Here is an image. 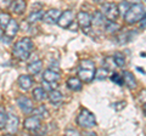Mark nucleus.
<instances>
[{
    "label": "nucleus",
    "mask_w": 146,
    "mask_h": 136,
    "mask_svg": "<svg viewBox=\"0 0 146 136\" xmlns=\"http://www.w3.org/2000/svg\"><path fill=\"white\" fill-rule=\"evenodd\" d=\"M34 50V43L31 38H22L15 44L12 49V55L20 61L27 60Z\"/></svg>",
    "instance_id": "f257e3e1"
},
{
    "label": "nucleus",
    "mask_w": 146,
    "mask_h": 136,
    "mask_svg": "<svg viewBox=\"0 0 146 136\" xmlns=\"http://www.w3.org/2000/svg\"><path fill=\"white\" fill-rule=\"evenodd\" d=\"M95 67L94 61L91 60H82L79 63V69H78V78L84 81V83H90L95 78Z\"/></svg>",
    "instance_id": "f03ea898"
},
{
    "label": "nucleus",
    "mask_w": 146,
    "mask_h": 136,
    "mask_svg": "<svg viewBox=\"0 0 146 136\" xmlns=\"http://www.w3.org/2000/svg\"><path fill=\"white\" fill-rule=\"evenodd\" d=\"M144 13H145L144 6L141 5V4L136 3V4H133V5L129 6L128 11L124 15V20L128 24H135L143 18Z\"/></svg>",
    "instance_id": "7ed1b4c3"
},
{
    "label": "nucleus",
    "mask_w": 146,
    "mask_h": 136,
    "mask_svg": "<svg viewBox=\"0 0 146 136\" xmlns=\"http://www.w3.org/2000/svg\"><path fill=\"white\" fill-rule=\"evenodd\" d=\"M77 124H78L82 129H91L96 125V119H95L94 113H91L86 108H83L80 113L77 117Z\"/></svg>",
    "instance_id": "20e7f679"
},
{
    "label": "nucleus",
    "mask_w": 146,
    "mask_h": 136,
    "mask_svg": "<svg viewBox=\"0 0 146 136\" xmlns=\"http://www.w3.org/2000/svg\"><path fill=\"white\" fill-rule=\"evenodd\" d=\"M102 15L106 17V20L110 21H116L119 16V12H118V6L113 3H104L101 4V10Z\"/></svg>",
    "instance_id": "39448f33"
},
{
    "label": "nucleus",
    "mask_w": 146,
    "mask_h": 136,
    "mask_svg": "<svg viewBox=\"0 0 146 136\" xmlns=\"http://www.w3.org/2000/svg\"><path fill=\"white\" fill-rule=\"evenodd\" d=\"M16 102H17V106L20 107V110L25 113V114H31L34 110V105L32 102V100L28 98L25 95H20L17 98H16Z\"/></svg>",
    "instance_id": "423d86ee"
},
{
    "label": "nucleus",
    "mask_w": 146,
    "mask_h": 136,
    "mask_svg": "<svg viewBox=\"0 0 146 136\" xmlns=\"http://www.w3.org/2000/svg\"><path fill=\"white\" fill-rule=\"evenodd\" d=\"M73 20H74V12L72 10H66L61 12V15L57 20V24L61 28H68L73 23Z\"/></svg>",
    "instance_id": "0eeeda50"
},
{
    "label": "nucleus",
    "mask_w": 146,
    "mask_h": 136,
    "mask_svg": "<svg viewBox=\"0 0 146 136\" xmlns=\"http://www.w3.org/2000/svg\"><path fill=\"white\" fill-rule=\"evenodd\" d=\"M18 123H20V119L16 114L13 113H10L7 114V118H6V124H5V130L9 135L11 134H15L17 129H18Z\"/></svg>",
    "instance_id": "6e6552de"
},
{
    "label": "nucleus",
    "mask_w": 146,
    "mask_h": 136,
    "mask_svg": "<svg viewBox=\"0 0 146 136\" xmlns=\"http://www.w3.org/2000/svg\"><path fill=\"white\" fill-rule=\"evenodd\" d=\"M77 21H78L79 28L84 32H88L89 28L91 27V16L85 11L78 12V15H77Z\"/></svg>",
    "instance_id": "1a4fd4ad"
},
{
    "label": "nucleus",
    "mask_w": 146,
    "mask_h": 136,
    "mask_svg": "<svg viewBox=\"0 0 146 136\" xmlns=\"http://www.w3.org/2000/svg\"><path fill=\"white\" fill-rule=\"evenodd\" d=\"M40 126H42V124H40V118L35 117V116L26 118V120L23 123V128L26 130L31 131V133H36Z\"/></svg>",
    "instance_id": "9d476101"
},
{
    "label": "nucleus",
    "mask_w": 146,
    "mask_h": 136,
    "mask_svg": "<svg viewBox=\"0 0 146 136\" xmlns=\"http://www.w3.org/2000/svg\"><path fill=\"white\" fill-rule=\"evenodd\" d=\"M61 15V11L58 9H49L46 12H44L42 21H44L48 24H55L57 23V20Z\"/></svg>",
    "instance_id": "9b49d317"
},
{
    "label": "nucleus",
    "mask_w": 146,
    "mask_h": 136,
    "mask_svg": "<svg viewBox=\"0 0 146 136\" xmlns=\"http://www.w3.org/2000/svg\"><path fill=\"white\" fill-rule=\"evenodd\" d=\"M18 86H20L22 90H29L32 86H33V79L31 78L29 74H22L18 77Z\"/></svg>",
    "instance_id": "f8f14e48"
},
{
    "label": "nucleus",
    "mask_w": 146,
    "mask_h": 136,
    "mask_svg": "<svg viewBox=\"0 0 146 136\" xmlns=\"http://www.w3.org/2000/svg\"><path fill=\"white\" fill-rule=\"evenodd\" d=\"M18 23H17V21L16 20H13L11 18L10 22H9V24L5 27V35L7 38H13L15 35L17 34V32H18Z\"/></svg>",
    "instance_id": "ddd939ff"
},
{
    "label": "nucleus",
    "mask_w": 146,
    "mask_h": 136,
    "mask_svg": "<svg viewBox=\"0 0 146 136\" xmlns=\"http://www.w3.org/2000/svg\"><path fill=\"white\" fill-rule=\"evenodd\" d=\"M48 98H49V101L51 105L54 106H60L62 101H63V96H62V94L58 91V90L56 89H54L50 91V94L48 95Z\"/></svg>",
    "instance_id": "4468645a"
},
{
    "label": "nucleus",
    "mask_w": 146,
    "mask_h": 136,
    "mask_svg": "<svg viewBox=\"0 0 146 136\" xmlns=\"http://www.w3.org/2000/svg\"><path fill=\"white\" fill-rule=\"evenodd\" d=\"M10 9L16 15H22L26 10V1L25 0H13L10 5Z\"/></svg>",
    "instance_id": "2eb2a0df"
},
{
    "label": "nucleus",
    "mask_w": 146,
    "mask_h": 136,
    "mask_svg": "<svg viewBox=\"0 0 146 136\" xmlns=\"http://www.w3.org/2000/svg\"><path fill=\"white\" fill-rule=\"evenodd\" d=\"M67 86L72 91H80L82 88H83V83L78 77H71L67 80Z\"/></svg>",
    "instance_id": "dca6fc26"
},
{
    "label": "nucleus",
    "mask_w": 146,
    "mask_h": 136,
    "mask_svg": "<svg viewBox=\"0 0 146 136\" xmlns=\"http://www.w3.org/2000/svg\"><path fill=\"white\" fill-rule=\"evenodd\" d=\"M106 17L102 15L101 11H95L94 15L91 16V24L95 27H104L106 23Z\"/></svg>",
    "instance_id": "f3484780"
},
{
    "label": "nucleus",
    "mask_w": 146,
    "mask_h": 136,
    "mask_svg": "<svg viewBox=\"0 0 146 136\" xmlns=\"http://www.w3.org/2000/svg\"><path fill=\"white\" fill-rule=\"evenodd\" d=\"M33 98L35 101L38 102H42V101H45L48 98V94H46V90L42 86H36L34 90H33Z\"/></svg>",
    "instance_id": "a211bd4d"
},
{
    "label": "nucleus",
    "mask_w": 146,
    "mask_h": 136,
    "mask_svg": "<svg viewBox=\"0 0 146 136\" xmlns=\"http://www.w3.org/2000/svg\"><path fill=\"white\" fill-rule=\"evenodd\" d=\"M123 80H124V84L127 85L128 88H130V89H135L136 88V80L134 78V75L130 73V72H128V71H124L123 72Z\"/></svg>",
    "instance_id": "6ab92c4d"
},
{
    "label": "nucleus",
    "mask_w": 146,
    "mask_h": 136,
    "mask_svg": "<svg viewBox=\"0 0 146 136\" xmlns=\"http://www.w3.org/2000/svg\"><path fill=\"white\" fill-rule=\"evenodd\" d=\"M60 79V73L54 69H45L43 73V80L45 81H57Z\"/></svg>",
    "instance_id": "aec40b11"
},
{
    "label": "nucleus",
    "mask_w": 146,
    "mask_h": 136,
    "mask_svg": "<svg viewBox=\"0 0 146 136\" xmlns=\"http://www.w3.org/2000/svg\"><path fill=\"white\" fill-rule=\"evenodd\" d=\"M42 68H43V62L42 61H34V62H32L28 65L27 71H28L29 75H36L40 71H42Z\"/></svg>",
    "instance_id": "412c9836"
},
{
    "label": "nucleus",
    "mask_w": 146,
    "mask_h": 136,
    "mask_svg": "<svg viewBox=\"0 0 146 136\" xmlns=\"http://www.w3.org/2000/svg\"><path fill=\"white\" fill-rule=\"evenodd\" d=\"M104 27H105V30H106V33H108V34H115V33H117V32L121 30V26L118 24L116 21H110V20H107Z\"/></svg>",
    "instance_id": "4be33fe9"
},
{
    "label": "nucleus",
    "mask_w": 146,
    "mask_h": 136,
    "mask_svg": "<svg viewBox=\"0 0 146 136\" xmlns=\"http://www.w3.org/2000/svg\"><path fill=\"white\" fill-rule=\"evenodd\" d=\"M43 15H44V11L43 10H34L28 16L27 21H28V23H35V22H38V21H40V20L43 18Z\"/></svg>",
    "instance_id": "5701e85b"
},
{
    "label": "nucleus",
    "mask_w": 146,
    "mask_h": 136,
    "mask_svg": "<svg viewBox=\"0 0 146 136\" xmlns=\"http://www.w3.org/2000/svg\"><path fill=\"white\" fill-rule=\"evenodd\" d=\"M32 113H33L35 117H38V118H45V117L49 116V112H48V110L44 106L36 107L35 110H33V112H32Z\"/></svg>",
    "instance_id": "b1692460"
},
{
    "label": "nucleus",
    "mask_w": 146,
    "mask_h": 136,
    "mask_svg": "<svg viewBox=\"0 0 146 136\" xmlns=\"http://www.w3.org/2000/svg\"><path fill=\"white\" fill-rule=\"evenodd\" d=\"M113 62H115V65L117 67H123L125 65V60H124V56L122 55L121 52H116L115 55H113Z\"/></svg>",
    "instance_id": "393cba45"
},
{
    "label": "nucleus",
    "mask_w": 146,
    "mask_h": 136,
    "mask_svg": "<svg viewBox=\"0 0 146 136\" xmlns=\"http://www.w3.org/2000/svg\"><path fill=\"white\" fill-rule=\"evenodd\" d=\"M11 20V16L6 12H0V27L3 29H5V27L9 24V22Z\"/></svg>",
    "instance_id": "a878e982"
},
{
    "label": "nucleus",
    "mask_w": 146,
    "mask_h": 136,
    "mask_svg": "<svg viewBox=\"0 0 146 136\" xmlns=\"http://www.w3.org/2000/svg\"><path fill=\"white\" fill-rule=\"evenodd\" d=\"M6 118H7V113L5 111V108H4L3 106H0V130L5 128Z\"/></svg>",
    "instance_id": "bb28decb"
},
{
    "label": "nucleus",
    "mask_w": 146,
    "mask_h": 136,
    "mask_svg": "<svg viewBox=\"0 0 146 136\" xmlns=\"http://www.w3.org/2000/svg\"><path fill=\"white\" fill-rule=\"evenodd\" d=\"M118 12H119V15H123L124 16L125 15V12L128 11V9H129V3L128 1H122V3H119L118 4Z\"/></svg>",
    "instance_id": "cd10ccee"
},
{
    "label": "nucleus",
    "mask_w": 146,
    "mask_h": 136,
    "mask_svg": "<svg viewBox=\"0 0 146 136\" xmlns=\"http://www.w3.org/2000/svg\"><path fill=\"white\" fill-rule=\"evenodd\" d=\"M95 77L99 79V80H102L107 77V69L106 68H100V69H96V72H95Z\"/></svg>",
    "instance_id": "c85d7f7f"
},
{
    "label": "nucleus",
    "mask_w": 146,
    "mask_h": 136,
    "mask_svg": "<svg viewBox=\"0 0 146 136\" xmlns=\"http://www.w3.org/2000/svg\"><path fill=\"white\" fill-rule=\"evenodd\" d=\"M110 78H111V80L113 81V83H116V84H118V85H123V84H124L123 77L119 75L118 73H112V75L110 77Z\"/></svg>",
    "instance_id": "c756f323"
},
{
    "label": "nucleus",
    "mask_w": 146,
    "mask_h": 136,
    "mask_svg": "<svg viewBox=\"0 0 146 136\" xmlns=\"http://www.w3.org/2000/svg\"><path fill=\"white\" fill-rule=\"evenodd\" d=\"M12 3V0H0V10H4V9H9Z\"/></svg>",
    "instance_id": "7c9ffc66"
},
{
    "label": "nucleus",
    "mask_w": 146,
    "mask_h": 136,
    "mask_svg": "<svg viewBox=\"0 0 146 136\" xmlns=\"http://www.w3.org/2000/svg\"><path fill=\"white\" fill-rule=\"evenodd\" d=\"M140 28H143V29H145L146 28V12L144 13V16H143V18H141L140 21Z\"/></svg>",
    "instance_id": "2f4dec72"
},
{
    "label": "nucleus",
    "mask_w": 146,
    "mask_h": 136,
    "mask_svg": "<svg viewBox=\"0 0 146 136\" xmlns=\"http://www.w3.org/2000/svg\"><path fill=\"white\" fill-rule=\"evenodd\" d=\"M66 134L67 135H70V134H74V135H79V133L77 130H67L66 131Z\"/></svg>",
    "instance_id": "473e14b6"
},
{
    "label": "nucleus",
    "mask_w": 146,
    "mask_h": 136,
    "mask_svg": "<svg viewBox=\"0 0 146 136\" xmlns=\"http://www.w3.org/2000/svg\"><path fill=\"white\" fill-rule=\"evenodd\" d=\"M95 3H98V4H104L105 1H106V0H94Z\"/></svg>",
    "instance_id": "72a5a7b5"
},
{
    "label": "nucleus",
    "mask_w": 146,
    "mask_h": 136,
    "mask_svg": "<svg viewBox=\"0 0 146 136\" xmlns=\"http://www.w3.org/2000/svg\"><path fill=\"white\" fill-rule=\"evenodd\" d=\"M144 114L146 116V103H145V105H144Z\"/></svg>",
    "instance_id": "f704fd0d"
},
{
    "label": "nucleus",
    "mask_w": 146,
    "mask_h": 136,
    "mask_svg": "<svg viewBox=\"0 0 146 136\" xmlns=\"http://www.w3.org/2000/svg\"><path fill=\"white\" fill-rule=\"evenodd\" d=\"M1 38H3V30L0 29V40H1Z\"/></svg>",
    "instance_id": "c9c22d12"
},
{
    "label": "nucleus",
    "mask_w": 146,
    "mask_h": 136,
    "mask_svg": "<svg viewBox=\"0 0 146 136\" xmlns=\"http://www.w3.org/2000/svg\"><path fill=\"white\" fill-rule=\"evenodd\" d=\"M144 1H145V3H146V0H144Z\"/></svg>",
    "instance_id": "e433bc0d"
}]
</instances>
